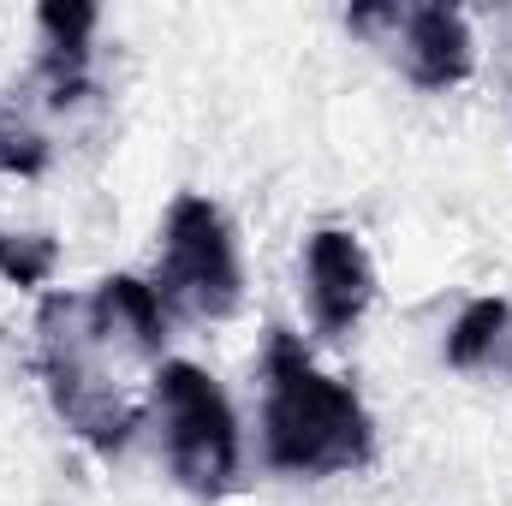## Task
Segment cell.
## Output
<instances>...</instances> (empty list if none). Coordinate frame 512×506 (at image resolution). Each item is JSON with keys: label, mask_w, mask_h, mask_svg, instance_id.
Wrapping results in <instances>:
<instances>
[{"label": "cell", "mask_w": 512, "mask_h": 506, "mask_svg": "<svg viewBox=\"0 0 512 506\" xmlns=\"http://www.w3.org/2000/svg\"><path fill=\"white\" fill-rule=\"evenodd\" d=\"M262 370H268L262 447L274 471L328 477V471H358L370 459V417L358 393L346 381L322 376L286 328H274Z\"/></svg>", "instance_id": "obj_1"}, {"label": "cell", "mask_w": 512, "mask_h": 506, "mask_svg": "<svg viewBox=\"0 0 512 506\" xmlns=\"http://www.w3.org/2000/svg\"><path fill=\"white\" fill-rule=\"evenodd\" d=\"M90 304L84 298H48L42 304V376L54 393V411L102 453L126 447L137 429V411L120 399V387L90 364Z\"/></svg>", "instance_id": "obj_2"}, {"label": "cell", "mask_w": 512, "mask_h": 506, "mask_svg": "<svg viewBox=\"0 0 512 506\" xmlns=\"http://www.w3.org/2000/svg\"><path fill=\"white\" fill-rule=\"evenodd\" d=\"M155 399H161V423H167L173 477L191 495H227L239 477V417H233L227 393L197 364H161Z\"/></svg>", "instance_id": "obj_3"}, {"label": "cell", "mask_w": 512, "mask_h": 506, "mask_svg": "<svg viewBox=\"0 0 512 506\" xmlns=\"http://www.w3.org/2000/svg\"><path fill=\"white\" fill-rule=\"evenodd\" d=\"M161 280L179 304L197 316H233L239 310V251L209 197H179L167 209V239H161Z\"/></svg>", "instance_id": "obj_4"}, {"label": "cell", "mask_w": 512, "mask_h": 506, "mask_svg": "<svg viewBox=\"0 0 512 506\" xmlns=\"http://www.w3.org/2000/svg\"><path fill=\"white\" fill-rule=\"evenodd\" d=\"M304 274H310V310H316V328H322V334H346V328L370 310L376 268H370V256L358 245V233L322 227V233L304 245Z\"/></svg>", "instance_id": "obj_5"}, {"label": "cell", "mask_w": 512, "mask_h": 506, "mask_svg": "<svg viewBox=\"0 0 512 506\" xmlns=\"http://www.w3.org/2000/svg\"><path fill=\"white\" fill-rule=\"evenodd\" d=\"M399 54H405V72L411 84L423 90H453L471 78V30L453 6H417V12H399Z\"/></svg>", "instance_id": "obj_6"}, {"label": "cell", "mask_w": 512, "mask_h": 506, "mask_svg": "<svg viewBox=\"0 0 512 506\" xmlns=\"http://www.w3.org/2000/svg\"><path fill=\"white\" fill-rule=\"evenodd\" d=\"M84 304H90V334H96V346L126 340L137 358H155V352H161V340H167V310H161V292H155V286H143V280H131V274H114V280H102L96 298H84Z\"/></svg>", "instance_id": "obj_7"}, {"label": "cell", "mask_w": 512, "mask_h": 506, "mask_svg": "<svg viewBox=\"0 0 512 506\" xmlns=\"http://www.w3.org/2000/svg\"><path fill=\"white\" fill-rule=\"evenodd\" d=\"M512 340V304L507 298H471L447 334V364L453 370H489Z\"/></svg>", "instance_id": "obj_8"}, {"label": "cell", "mask_w": 512, "mask_h": 506, "mask_svg": "<svg viewBox=\"0 0 512 506\" xmlns=\"http://www.w3.org/2000/svg\"><path fill=\"white\" fill-rule=\"evenodd\" d=\"M48 268H54V245L48 239H0V274L6 280H18V286H42L48 280Z\"/></svg>", "instance_id": "obj_9"}, {"label": "cell", "mask_w": 512, "mask_h": 506, "mask_svg": "<svg viewBox=\"0 0 512 506\" xmlns=\"http://www.w3.org/2000/svg\"><path fill=\"white\" fill-rule=\"evenodd\" d=\"M42 161H48V143H42L36 131L0 120V173H36Z\"/></svg>", "instance_id": "obj_10"}]
</instances>
